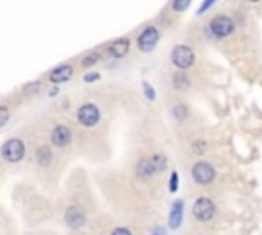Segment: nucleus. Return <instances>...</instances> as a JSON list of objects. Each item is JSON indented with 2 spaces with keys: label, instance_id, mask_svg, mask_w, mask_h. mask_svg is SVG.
I'll use <instances>...</instances> for the list:
<instances>
[{
  "label": "nucleus",
  "instance_id": "obj_1",
  "mask_svg": "<svg viewBox=\"0 0 262 235\" xmlns=\"http://www.w3.org/2000/svg\"><path fill=\"white\" fill-rule=\"evenodd\" d=\"M164 166H166V158L156 154V156H151L148 160H142L140 164H137V176H140L142 180H148V178L158 174L160 170H164Z\"/></svg>",
  "mask_w": 262,
  "mask_h": 235
},
{
  "label": "nucleus",
  "instance_id": "obj_2",
  "mask_svg": "<svg viewBox=\"0 0 262 235\" xmlns=\"http://www.w3.org/2000/svg\"><path fill=\"white\" fill-rule=\"evenodd\" d=\"M25 151H27L25 143L21 139H17V137H12V139H8L2 145V149H0V156H2V160L8 162V164H17V162H21L25 158Z\"/></svg>",
  "mask_w": 262,
  "mask_h": 235
},
{
  "label": "nucleus",
  "instance_id": "obj_3",
  "mask_svg": "<svg viewBox=\"0 0 262 235\" xmlns=\"http://www.w3.org/2000/svg\"><path fill=\"white\" fill-rule=\"evenodd\" d=\"M170 60L178 70H188V67L195 64V51H192L188 45H176L172 49Z\"/></svg>",
  "mask_w": 262,
  "mask_h": 235
},
{
  "label": "nucleus",
  "instance_id": "obj_4",
  "mask_svg": "<svg viewBox=\"0 0 262 235\" xmlns=\"http://www.w3.org/2000/svg\"><path fill=\"white\" fill-rule=\"evenodd\" d=\"M190 176H192V180H195L199 186H207V184H211L215 180V170H213L211 164L197 162L195 166H192Z\"/></svg>",
  "mask_w": 262,
  "mask_h": 235
},
{
  "label": "nucleus",
  "instance_id": "obj_5",
  "mask_svg": "<svg viewBox=\"0 0 262 235\" xmlns=\"http://www.w3.org/2000/svg\"><path fill=\"white\" fill-rule=\"evenodd\" d=\"M233 29H236V25H233V21H231L229 17H225V15L215 17V19L209 23V31H211V35L217 37V39L229 37V35L233 33Z\"/></svg>",
  "mask_w": 262,
  "mask_h": 235
},
{
  "label": "nucleus",
  "instance_id": "obj_6",
  "mask_svg": "<svg viewBox=\"0 0 262 235\" xmlns=\"http://www.w3.org/2000/svg\"><path fill=\"white\" fill-rule=\"evenodd\" d=\"M101 121V110L94 104H82L78 108V123L82 127H94Z\"/></svg>",
  "mask_w": 262,
  "mask_h": 235
},
{
  "label": "nucleus",
  "instance_id": "obj_7",
  "mask_svg": "<svg viewBox=\"0 0 262 235\" xmlns=\"http://www.w3.org/2000/svg\"><path fill=\"white\" fill-rule=\"evenodd\" d=\"M192 217H195L197 221H203V223L211 221L215 217V204H213V201L199 199L195 204H192Z\"/></svg>",
  "mask_w": 262,
  "mask_h": 235
},
{
  "label": "nucleus",
  "instance_id": "obj_8",
  "mask_svg": "<svg viewBox=\"0 0 262 235\" xmlns=\"http://www.w3.org/2000/svg\"><path fill=\"white\" fill-rule=\"evenodd\" d=\"M158 39H160V31L156 27H146V29L140 33V37H137V47H140V51L148 53L156 47Z\"/></svg>",
  "mask_w": 262,
  "mask_h": 235
},
{
  "label": "nucleus",
  "instance_id": "obj_9",
  "mask_svg": "<svg viewBox=\"0 0 262 235\" xmlns=\"http://www.w3.org/2000/svg\"><path fill=\"white\" fill-rule=\"evenodd\" d=\"M64 221H66L68 227L80 229L82 225L86 223V213L82 211V209H78V206H70V209L66 211V215H64Z\"/></svg>",
  "mask_w": 262,
  "mask_h": 235
},
{
  "label": "nucleus",
  "instance_id": "obj_10",
  "mask_svg": "<svg viewBox=\"0 0 262 235\" xmlns=\"http://www.w3.org/2000/svg\"><path fill=\"white\" fill-rule=\"evenodd\" d=\"M51 143L56 147H68L72 143V131L68 129L66 125H58L56 129L51 131Z\"/></svg>",
  "mask_w": 262,
  "mask_h": 235
},
{
  "label": "nucleus",
  "instance_id": "obj_11",
  "mask_svg": "<svg viewBox=\"0 0 262 235\" xmlns=\"http://www.w3.org/2000/svg\"><path fill=\"white\" fill-rule=\"evenodd\" d=\"M72 74H74L72 66L62 64V66H58V67H56V70H51V72H49V80L58 86V84H64V82L70 80V78H72Z\"/></svg>",
  "mask_w": 262,
  "mask_h": 235
},
{
  "label": "nucleus",
  "instance_id": "obj_12",
  "mask_svg": "<svg viewBox=\"0 0 262 235\" xmlns=\"http://www.w3.org/2000/svg\"><path fill=\"white\" fill-rule=\"evenodd\" d=\"M183 219H185V202L183 201H174L172 211H170V221H168L170 229H178V227H181Z\"/></svg>",
  "mask_w": 262,
  "mask_h": 235
},
{
  "label": "nucleus",
  "instance_id": "obj_13",
  "mask_svg": "<svg viewBox=\"0 0 262 235\" xmlns=\"http://www.w3.org/2000/svg\"><path fill=\"white\" fill-rule=\"evenodd\" d=\"M127 51H129V39H117L115 43L109 47V53L113 55V58H125L127 55Z\"/></svg>",
  "mask_w": 262,
  "mask_h": 235
},
{
  "label": "nucleus",
  "instance_id": "obj_14",
  "mask_svg": "<svg viewBox=\"0 0 262 235\" xmlns=\"http://www.w3.org/2000/svg\"><path fill=\"white\" fill-rule=\"evenodd\" d=\"M37 164L39 166H49L51 164V149L47 145H41L37 149Z\"/></svg>",
  "mask_w": 262,
  "mask_h": 235
},
{
  "label": "nucleus",
  "instance_id": "obj_15",
  "mask_svg": "<svg viewBox=\"0 0 262 235\" xmlns=\"http://www.w3.org/2000/svg\"><path fill=\"white\" fill-rule=\"evenodd\" d=\"M172 115H174V119H178V121H187V119H188V108H187L185 104H174V106H172Z\"/></svg>",
  "mask_w": 262,
  "mask_h": 235
},
{
  "label": "nucleus",
  "instance_id": "obj_16",
  "mask_svg": "<svg viewBox=\"0 0 262 235\" xmlns=\"http://www.w3.org/2000/svg\"><path fill=\"white\" fill-rule=\"evenodd\" d=\"M172 82H174V88H188V78L183 74H174Z\"/></svg>",
  "mask_w": 262,
  "mask_h": 235
},
{
  "label": "nucleus",
  "instance_id": "obj_17",
  "mask_svg": "<svg viewBox=\"0 0 262 235\" xmlns=\"http://www.w3.org/2000/svg\"><path fill=\"white\" fill-rule=\"evenodd\" d=\"M142 88H144V94H146V99H148V101H156V92H154V88H151V86L148 84V82H144Z\"/></svg>",
  "mask_w": 262,
  "mask_h": 235
},
{
  "label": "nucleus",
  "instance_id": "obj_18",
  "mask_svg": "<svg viewBox=\"0 0 262 235\" xmlns=\"http://www.w3.org/2000/svg\"><path fill=\"white\" fill-rule=\"evenodd\" d=\"M10 119V113H8V108L6 106H0V127H4L6 123Z\"/></svg>",
  "mask_w": 262,
  "mask_h": 235
},
{
  "label": "nucleus",
  "instance_id": "obj_19",
  "mask_svg": "<svg viewBox=\"0 0 262 235\" xmlns=\"http://www.w3.org/2000/svg\"><path fill=\"white\" fill-rule=\"evenodd\" d=\"M96 62H99V55L96 53H90V55H86L84 60H82V66H86V67H90V66H94Z\"/></svg>",
  "mask_w": 262,
  "mask_h": 235
},
{
  "label": "nucleus",
  "instance_id": "obj_20",
  "mask_svg": "<svg viewBox=\"0 0 262 235\" xmlns=\"http://www.w3.org/2000/svg\"><path fill=\"white\" fill-rule=\"evenodd\" d=\"M37 90H39V82H31V84L23 86V92L25 94H31V92H37Z\"/></svg>",
  "mask_w": 262,
  "mask_h": 235
},
{
  "label": "nucleus",
  "instance_id": "obj_21",
  "mask_svg": "<svg viewBox=\"0 0 262 235\" xmlns=\"http://www.w3.org/2000/svg\"><path fill=\"white\" fill-rule=\"evenodd\" d=\"M205 149H207L205 141H195V143H192V151H195V154H203Z\"/></svg>",
  "mask_w": 262,
  "mask_h": 235
},
{
  "label": "nucleus",
  "instance_id": "obj_22",
  "mask_svg": "<svg viewBox=\"0 0 262 235\" xmlns=\"http://www.w3.org/2000/svg\"><path fill=\"white\" fill-rule=\"evenodd\" d=\"M178 190V174L172 172L170 174V192H176Z\"/></svg>",
  "mask_w": 262,
  "mask_h": 235
},
{
  "label": "nucleus",
  "instance_id": "obj_23",
  "mask_svg": "<svg viewBox=\"0 0 262 235\" xmlns=\"http://www.w3.org/2000/svg\"><path fill=\"white\" fill-rule=\"evenodd\" d=\"M99 78H101V74H99V72H90V74H86V76H84V82L92 84V82H96Z\"/></svg>",
  "mask_w": 262,
  "mask_h": 235
},
{
  "label": "nucleus",
  "instance_id": "obj_24",
  "mask_svg": "<svg viewBox=\"0 0 262 235\" xmlns=\"http://www.w3.org/2000/svg\"><path fill=\"white\" fill-rule=\"evenodd\" d=\"M188 4H190V2H188V0H185V2H174V4H172V8H174L176 12H181V10L188 8Z\"/></svg>",
  "mask_w": 262,
  "mask_h": 235
},
{
  "label": "nucleus",
  "instance_id": "obj_25",
  "mask_svg": "<svg viewBox=\"0 0 262 235\" xmlns=\"http://www.w3.org/2000/svg\"><path fill=\"white\" fill-rule=\"evenodd\" d=\"M111 235H131V231H129V229H125V227H117Z\"/></svg>",
  "mask_w": 262,
  "mask_h": 235
},
{
  "label": "nucleus",
  "instance_id": "obj_26",
  "mask_svg": "<svg viewBox=\"0 0 262 235\" xmlns=\"http://www.w3.org/2000/svg\"><path fill=\"white\" fill-rule=\"evenodd\" d=\"M151 235H166V229H162V227H156V229H154V233H151Z\"/></svg>",
  "mask_w": 262,
  "mask_h": 235
},
{
  "label": "nucleus",
  "instance_id": "obj_27",
  "mask_svg": "<svg viewBox=\"0 0 262 235\" xmlns=\"http://www.w3.org/2000/svg\"><path fill=\"white\" fill-rule=\"evenodd\" d=\"M211 4H213V0H209V2H205V4H203V6L199 8V12H205V10H207V8H209Z\"/></svg>",
  "mask_w": 262,
  "mask_h": 235
},
{
  "label": "nucleus",
  "instance_id": "obj_28",
  "mask_svg": "<svg viewBox=\"0 0 262 235\" xmlns=\"http://www.w3.org/2000/svg\"><path fill=\"white\" fill-rule=\"evenodd\" d=\"M58 92H60V90H58V86H53V88H51V90H49V96H56V94H58Z\"/></svg>",
  "mask_w": 262,
  "mask_h": 235
}]
</instances>
